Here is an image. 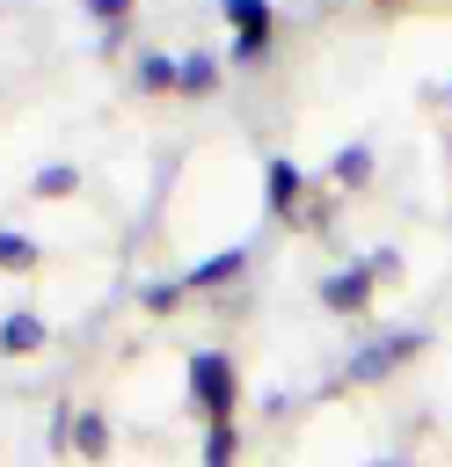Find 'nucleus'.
<instances>
[{
  "instance_id": "f257e3e1",
  "label": "nucleus",
  "mask_w": 452,
  "mask_h": 467,
  "mask_svg": "<svg viewBox=\"0 0 452 467\" xmlns=\"http://www.w3.org/2000/svg\"><path fill=\"white\" fill-rule=\"evenodd\" d=\"M430 350V328H372L350 358H343V372L328 379V394L335 387H379V379H394L401 365H416Z\"/></svg>"
},
{
  "instance_id": "f03ea898",
  "label": "nucleus",
  "mask_w": 452,
  "mask_h": 467,
  "mask_svg": "<svg viewBox=\"0 0 452 467\" xmlns=\"http://www.w3.org/2000/svg\"><path fill=\"white\" fill-rule=\"evenodd\" d=\"M182 379H190V416H197L204 431H211V423H233V409H241V372H233L226 350L197 343L190 365H182Z\"/></svg>"
},
{
  "instance_id": "7ed1b4c3",
  "label": "nucleus",
  "mask_w": 452,
  "mask_h": 467,
  "mask_svg": "<svg viewBox=\"0 0 452 467\" xmlns=\"http://www.w3.org/2000/svg\"><path fill=\"white\" fill-rule=\"evenodd\" d=\"M372 292H379V277H372L365 263H343V270H328V277L313 285V299H321V314H343V321H357V314H372Z\"/></svg>"
},
{
  "instance_id": "20e7f679",
  "label": "nucleus",
  "mask_w": 452,
  "mask_h": 467,
  "mask_svg": "<svg viewBox=\"0 0 452 467\" xmlns=\"http://www.w3.org/2000/svg\"><path fill=\"white\" fill-rule=\"evenodd\" d=\"M262 204H270L277 219H299V212H306V168H299L292 153H270V161H262Z\"/></svg>"
},
{
  "instance_id": "39448f33",
  "label": "nucleus",
  "mask_w": 452,
  "mask_h": 467,
  "mask_svg": "<svg viewBox=\"0 0 452 467\" xmlns=\"http://www.w3.org/2000/svg\"><path fill=\"white\" fill-rule=\"evenodd\" d=\"M131 80H139V95H182V51H139Z\"/></svg>"
},
{
  "instance_id": "423d86ee",
  "label": "nucleus",
  "mask_w": 452,
  "mask_h": 467,
  "mask_svg": "<svg viewBox=\"0 0 452 467\" xmlns=\"http://www.w3.org/2000/svg\"><path fill=\"white\" fill-rule=\"evenodd\" d=\"M372 168H379L372 139H350V146H335V153H328V182H335V190H365V182H372Z\"/></svg>"
},
{
  "instance_id": "0eeeda50",
  "label": "nucleus",
  "mask_w": 452,
  "mask_h": 467,
  "mask_svg": "<svg viewBox=\"0 0 452 467\" xmlns=\"http://www.w3.org/2000/svg\"><path fill=\"white\" fill-rule=\"evenodd\" d=\"M248 270V248L233 241V248H219V255H204V263H190L182 270V292H211V285H233Z\"/></svg>"
},
{
  "instance_id": "6e6552de",
  "label": "nucleus",
  "mask_w": 452,
  "mask_h": 467,
  "mask_svg": "<svg viewBox=\"0 0 452 467\" xmlns=\"http://www.w3.org/2000/svg\"><path fill=\"white\" fill-rule=\"evenodd\" d=\"M109 445H117L109 416H102V409H80V416H73V460H80V467H102Z\"/></svg>"
},
{
  "instance_id": "1a4fd4ad",
  "label": "nucleus",
  "mask_w": 452,
  "mask_h": 467,
  "mask_svg": "<svg viewBox=\"0 0 452 467\" xmlns=\"http://www.w3.org/2000/svg\"><path fill=\"white\" fill-rule=\"evenodd\" d=\"M219 22L233 36H277V7L270 0H219Z\"/></svg>"
},
{
  "instance_id": "9d476101",
  "label": "nucleus",
  "mask_w": 452,
  "mask_h": 467,
  "mask_svg": "<svg viewBox=\"0 0 452 467\" xmlns=\"http://www.w3.org/2000/svg\"><path fill=\"white\" fill-rule=\"evenodd\" d=\"M0 343H7V358H36V350H44V314H29V306H7V321H0Z\"/></svg>"
},
{
  "instance_id": "9b49d317",
  "label": "nucleus",
  "mask_w": 452,
  "mask_h": 467,
  "mask_svg": "<svg viewBox=\"0 0 452 467\" xmlns=\"http://www.w3.org/2000/svg\"><path fill=\"white\" fill-rule=\"evenodd\" d=\"M233 460H241V423H211V431H204L197 467H233Z\"/></svg>"
},
{
  "instance_id": "f8f14e48",
  "label": "nucleus",
  "mask_w": 452,
  "mask_h": 467,
  "mask_svg": "<svg viewBox=\"0 0 452 467\" xmlns=\"http://www.w3.org/2000/svg\"><path fill=\"white\" fill-rule=\"evenodd\" d=\"M219 88V51H182V95H211Z\"/></svg>"
},
{
  "instance_id": "ddd939ff",
  "label": "nucleus",
  "mask_w": 452,
  "mask_h": 467,
  "mask_svg": "<svg viewBox=\"0 0 452 467\" xmlns=\"http://www.w3.org/2000/svg\"><path fill=\"white\" fill-rule=\"evenodd\" d=\"M73 190H80V168H66V161H51V168L29 175V197H73Z\"/></svg>"
},
{
  "instance_id": "4468645a",
  "label": "nucleus",
  "mask_w": 452,
  "mask_h": 467,
  "mask_svg": "<svg viewBox=\"0 0 452 467\" xmlns=\"http://www.w3.org/2000/svg\"><path fill=\"white\" fill-rule=\"evenodd\" d=\"M139 306H146V314H175V306H182V277H146V285H139Z\"/></svg>"
},
{
  "instance_id": "2eb2a0df",
  "label": "nucleus",
  "mask_w": 452,
  "mask_h": 467,
  "mask_svg": "<svg viewBox=\"0 0 452 467\" xmlns=\"http://www.w3.org/2000/svg\"><path fill=\"white\" fill-rule=\"evenodd\" d=\"M0 263H7V277H22V270H36V241L7 226V234H0Z\"/></svg>"
},
{
  "instance_id": "dca6fc26",
  "label": "nucleus",
  "mask_w": 452,
  "mask_h": 467,
  "mask_svg": "<svg viewBox=\"0 0 452 467\" xmlns=\"http://www.w3.org/2000/svg\"><path fill=\"white\" fill-rule=\"evenodd\" d=\"M226 58H233V66H262V58H270V36H233Z\"/></svg>"
},
{
  "instance_id": "f3484780",
  "label": "nucleus",
  "mask_w": 452,
  "mask_h": 467,
  "mask_svg": "<svg viewBox=\"0 0 452 467\" xmlns=\"http://www.w3.org/2000/svg\"><path fill=\"white\" fill-rule=\"evenodd\" d=\"M365 270H372L379 285H386V277H401V248H372V255H365Z\"/></svg>"
},
{
  "instance_id": "a211bd4d",
  "label": "nucleus",
  "mask_w": 452,
  "mask_h": 467,
  "mask_svg": "<svg viewBox=\"0 0 452 467\" xmlns=\"http://www.w3.org/2000/svg\"><path fill=\"white\" fill-rule=\"evenodd\" d=\"M299 219H306V226H313V234H328V226H335V204H306V212H299Z\"/></svg>"
},
{
  "instance_id": "6ab92c4d",
  "label": "nucleus",
  "mask_w": 452,
  "mask_h": 467,
  "mask_svg": "<svg viewBox=\"0 0 452 467\" xmlns=\"http://www.w3.org/2000/svg\"><path fill=\"white\" fill-rule=\"evenodd\" d=\"M365 467H401V460H386V452H379V460H365Z\"/></svg>"
},
{
  "instance_id": "aec40b11",
  "label": "nucleus",
  "mask_w": 452,
  "mask_h": 467,
  "mask_svg": "<svg viewBox=\"0 0 452 467\" xmlns=\"http://www.w3.org/2000/svg\"><path fill=\"white\" fill-rule=\"evenodd\" d=\"M437 95H445V109H452V80H445V88H437Z\"/></svg>"
}]
</instances>
